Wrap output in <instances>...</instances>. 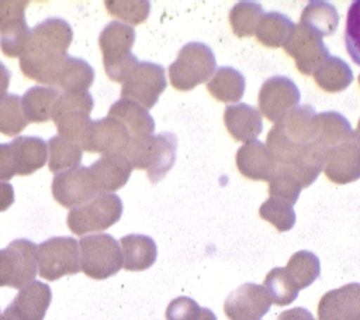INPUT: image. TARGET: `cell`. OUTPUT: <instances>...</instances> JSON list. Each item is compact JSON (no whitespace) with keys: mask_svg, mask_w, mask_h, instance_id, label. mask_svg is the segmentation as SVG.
I'll use <instances>...</instances> for the list:
<instances>
[{"mask_svg":"<svg viewBox=\"0 0 360 320\" xmlns=\"http://www.w3.org/2000/svg\"><path fill=\"white\" fill-rule=\"evenodd\" d=\"M73 39L72 27L62 18H48L31 30L20 56L21 72L45 86H55Z\"/></svg>","mask_w":360,"mask_h":320,"instance_id":"6da1fadb","label":"cell"},{"mask_svg":"<svg viewBox=\"0 0 360 320\" xmlns=\"http://www.w3.org/2000/svg\"><path fill=\"white\" fill-rule=\"evenodd\" d=\"M316 135V111L302 104L287 111L270 128L266 147L278 165H290L300 159Z\"/></svg>","mask_w":360,"mask_h":320,"instance_id":"7a4b0ae2","label":"cell"},{"mask_svg":"<svg viewBox=\"0 0 360 320\" xmlns=\"http://www.w3.org/2000/svg\"><path fill=\"white\" fill-rule=\"evenodd\" d=\"M135 42V30L121 21L108 23L100 32L98 45L103 54V63L107 76L124 83L129 72L139 62L131 49Z\"/></svg>","mask_w":360,"mask_h":320,"instance_id":"3957f363","label":"cell"},{"mask_svg":"<svg viewBox=\"0 0 360 320\" xmlns=\"http://www.w3.org/2000/svg\"><path fill=\"white\" fill-rule=\"evenodd\" d=\"M217 61L212 49L204 42L193 41L181 47L169 66V79L174 89L188 92L207 82L215 72Z\"/></svg>","mask_w":360,"mask_h":320,"instance_id":"277c9868","label":"cell"},{"mask_svg":"<svg viewBox=\"0 0 360 320\" xmlns=\"http://www.w3.org/2000/svg\"><path fill=\"white\" fill-rule=\"evenodd\" d=\"M93 104V97L89 92L60 94L53 104L51 116L59 135L79 144L86 127L91 121Z\"/></svg>","mask_w":360,"mask_h":320,"instance_id":"5b68a950","label":"cell"},{"mask_svg":"<svg viewBox=\"0 0 360 320\" xmlns=\"http://www.w3.org/2000/svg\"><path fill=\"white\" fill-rule=\"evenodd\" d=\"M166 89L165 68L153 62H138L122 83L121 99L152 109Z\"/></svg>","mask_w":360,"mask_h":320,"instance_id":"8992f818","label":"cell"},{"mask_svg":"<svg viewBox=\"0 0 360 320\" xmlns=\"http://www.w3.org/2000/svg\"><path fill=\"white\" fill-rule=\"evenodd\" d=\"M122 213V202L114 193H98L82 206L75 207L68 223L75 233L103 230L118 221Z\"/></svg>","mask_w":360,"mask_h":320,"instance_id":"52a82bcc","label":"cell"},{"mask_svg":"<svg viewBox=\"0 0 360 320\" xmlns=\"http://www.w3.org/2000/svg\"><path fill=\"white\" fill-rule=\"evenodd\" d=\"M285 54L295 61V68L302 75H312L315 69L329 56L322 37L302 24H297L283 45Z\"/></svg>","mask_w":360,"mask_h":320,"instance_id":"ba28073f","label":"cell"},{"mask_svg":"<svg viewBox=\"0 0 360 320\" xmlns=\"http://www.w3.org/2000/svg\"><path fill=\"white\" fill-rule=\"evenodd\" d=\"M129 133L112 117L93 120L86 127L79 145L82 149L98 154H122L129 142Z\"/></svg>","mask_w":360,"mask_h":320,"instance_id":"9c48e42d","label":"cell"},{"mask_svg":"<svg viewBox=\"0 0 360 320\" xmlns=\"http://www.w3.org/2000/svg\"><path fill=\"white\" fill-rule=\"evenodd\" d=\"M28 1H0V48L10 58L21 56L31 28L25 23Z\"/></svg>","mask_w":360,"mask_h":320,"instance_id":"30bf717a","label":"cell"},{"mask_svg":"<svg viewBox=\"0 0 360 320\" xmlns=\"http://www.w3.org/2000/svg\"><path fill=\"white\" fill-rule=\"evenodd\" d=\"M301 93L297 85L287 76H271L262 85L257 96L260 113L276 123L287 111L297 107Z\"/></svg>","mask_w":360,"mask_h":320,"instance_id":"8fae6325","label":"cell"},{"mask_svg":"<svg viewBox=\"0 0 360 320\" xmlns=\"http://www.w3.org/2000/svg\"><path fill=\"white\" fill-rule=\"evenodd\" d=\"M270 306L271 299L266 288L246 282L226 296L224 312L229 320H260Z\"/></svg>","mask_w":360,"mask_h":320,"instance_id":"7c38bea8","label":"cell"},{"mask_svg":"<svg viewBox=\"0 0 360 320\" xmlns=\"http://www.w3.org/2000/svg\"><path fill=\"white\" fill-rule=\"evenodd\" d=\"M98 193L90 171L86 166L59 172L52 180V195L55 200L65 207L82 206Z\"/></svg>","mask_w":360,"mask_h":320,"instance_id":"4fadbf2b","label":"cell"},{"mask_svg":"<svg viewBox=\"0 0 360 320\" xmlns=\"http://www.w3.org/2000/svg\"><path fill=\"white\" fill-rule=\"evenodd\" d=\"M322 171L329 180L338 185H346L360 178V144L354 133L346 141L326 151Z\"/></svg>","mask_w":360,"mask_h":320,"instance_id":"5bb4252c","label":"cell"},{"mask_svg":"<svg viewBox=\"0 0 360 320\" xmlns=\"http://www.w3.org/2000/svg\"><path fill=\"white\" fill-rule=\"evenodd\" d=\"M84 251V272L96 278H105L121 268V254L117 241L110 235L89 237L82 241Z\"/></svg>","mask_w":360,"mask_h":320,"instance_id":"9a60e30c","label":"cell"},{"mask_svg":"<svg viewBox=\"0 0 360 320\" xmlns=\"http://www.w3.org/2000/svg\"><path fill=\"white\" fill-rule=\"evenodd\" d=\"M35 248L27 240H17L0 251V285L20 286L35 273Z\"/></svg>","mask_w":360,"mask_h":320,"instance_id":"2e32d148","label":"cell"},{"mask_svg":"<svg viewBox=\"0 0 360 320\" xmlns=\"http://www.w3.org/2000/svg\"><path fill=\"white\" fill-rule=\"evenodd\" d=\"M318 320H360V283L326 292L318 303Z\"/></svg>","mask_w":360,"mask_h":320,"instance_id":"e0dca14e","label":"cell"},{"mask_svg":"<svg viewBox=\"0 0 360 320\" xmlns=\"http://www.w3.org/2000/svg\"><path fill=\"white\" fill-rule=\"evenodd\" d=\"M238 171L252 180H270L278 164L264 142L255 140L245 142L236 152Z\"/></svg>","mask_w":360,"mask_h":320,"instance_id":"ac0fdd59","label":"cell"},{"mask_svg":"<svg viewBox=\"0 0 360 320\" xmlns=\"http://www.w3.org/2000/svg\"><path fill=\"white\" fill-rule=\"evenodd\" d=\"M89 171L100 193H112L128 182L132 166L124 154H105Z\"/></svg>","mask_w":360,"mask_h":320,"instance_id":"d6986e66","label":"cell"},{"mask_svg":"<svg viewBox=\"0 0 360 320\" xmlns=\"http://www.w3.org/2000/svg\"><path fill=\"white\" fill-rule=\"evenodd\" d=\"M41 273L55 279L63 273H73L76 266V242L72 238H52L41 245Z\"/></svg>","mask_w":360,"mask_h":320,"instance_id":"ffe728a7","label":"cell"},{"mask_svg":"<svg viewBox=\"0 0 360 320\" xmlns=\"http://www.w3.org/2000/svg\"><path fill=\"white\" fill-rule=\"evenodd\" d=\"M224 123L232 138L242 142L255 141L263 128L260 111L246 103L226 106Z\"/></svg>","mask_w":360,"mask_h":320,"instance_id":"44dd1931","label":"cell"},{"mask_svg":"<svg viewBox=\"0 0 360 320\" xmlns=\"http://www.w3.org/2000/svg\"><path fill=\"white\" fill-rule=\"evenodd\" d=\"M15 173L27 176L41 169L48 158L46 142L39 137H17L10 142Z\"/></svg>","mask_w":360,"mask_h":320,"instance_id":"7402d4cb","label":"cell"},{"mask_svg":"<svg viewBox=\"0 0 360 320\" xmlns=\"http://www.w3.org/2000/svg\"><path fill=\"white\" fill-rule=\"evenodd\" d=\"M108 117H112L122 123L131 137L153 135V117L145 107L129 99H120L118 101H115L108 110Z\"/></svg>","mask_w":360,"mask_h":320,"instance_id":"603a6c76","label":"cell"},{"mask_svg":"<svg viewBox=\"0 0 360 320\" xmlns=\"http://www.w3.org/2000/svg\"><path fill=\"white\" fill-rule=\"evenodd\" d=\"M349 120L338 111H323L316 114V135L314 144L326 154V151L353 135Z\"/></svg>","mask_w":360,"mask_h":320,"instance_id":"cb8c5ba5","label":"cell"},{"mask_svg":"<svg viewBox=\"0 0 360 320\" xmlns=\"http://www.w3.org/2000/svg\"><path fill=\"white\" fill-rule=\"evenodd\" d=\"M245 76L231 66H221L207 83V90L219 101L236 103L245 93Z\"/></svg>","mask_w":360,"mask_h":320,"instance_id":"d4e9b609","label":"cell"},{"mask_svg":"<svg viewBox=\"0 0 360 320\" xmlns=\"http://www.w3.org/2000/svg\"><path fill=\"white\" fill-rule=\"evenodd\" d=\"M60 93L55 87L34 86L21 97L22 113L30 123H44L52 116V109Z\"/></svg>","mask_w":360,"mask_h":320,"instance_id":"484cf974","label":"cell"},{"mask_svg":"<svg viewBox=\"0 0 360 320\" xmlns=\"http://www.w3.org/2000/svg\"><path fill=\"white\" fill-rule=\"evenodd\" d=\"M121 244L124 250V265L128 271L146 269L156 261V244L148 235H125L121 238Z\"/></svg>","mask_w":360,"mask_h":320,"instance_id":"4316f807","label":"cell"},{"mask_svg":"<svg viewBox=\"0 0 360 320\" xmlns=\"http://www.w3.org/2000/svg\"><path fill=\"white\" fill-rule=\"evenodd\" d=\"M312 75L316 85L328 93L342 92L353 80L350 66L339 56H328Z\"/></svg>","mask_w":360,"mask_h":320,"instance_id":"83f0119b","label":"cell"},{"mask_svg":"<svg viewBox=\"0 0 360 320\" xmlns=\"http://www.w3.org/2000/svg\"><path fill=\"white\" fill-rule=\"evenodd\" d=\"M93 80L94 70L84 59L68 56L60 68L55 86L60 87L63 93L87 92Z\"/></svg>","mask_w":360,"mask_h":320,"instance_id":"f1b7e54d","label":"cell"},{"mask_svg":"<svg viewBox=\"0 0 360 320\" xmlns=\"http://www.w3.org/2000/svg\"><path fill=\"white\" fill-rule=\"evenodd\" d=\"M300 24L319 37L332 35L339 25V14L333 4L326 1H309L301 13Z\"/></svg>","mask_w":360,"mask_h":320,"instance_id":"f546056e","label":"cell"},{"mask_svg":"<svg viewBox=\"0 0 360 320\" xmlns=\"http://www.w3.org/2000/svg\"><path fill=\"white\" fill-rule=\"evenodd\" d=\"M294 27L295 24L287 16L278 11H270L262 17L255 35L262 45L278 48L285 44Z\"/></svg>","mask_w":360,"mask_h":320,"instance_id":"4dcf8cb0","label":"cell"},{"mask_svg":"<svg viewBox=\"0 0 360 320\" xmlns=\"http://www.w3.org/2000/svg\"><path fill=\"white\" fill-rule=\"evenodd\" d=\"M177 151V137L172 133H160L155 135V149L150 166L146 169L150 182L156 183L173 168Z\"/></svg>","mask_w":360,"mask_h":320,"instance_id":"1f68e13d","label":"cell"},{"mask_svg":"<svg viewBox=\"0 0 360 320\" xmlns=\"http://www.w3.org/2000/svg\"><path fill=\"white\" fill-rule=\"evenodd\" d=\"M46 147L49 155V171L55 175L77 168L82 162L83 149L75 141H70L60 135H55L48 141Z\"/></svg>","mask_w":360,"mask_h":320,"instance_id":"d6a6232c","label":"cell"},{"mask_svg":"<svg viewBox=\"0 0 360 320\" xmlns=\"http://www.w3.org/2000/svg\"><path fill=\"white\" fill-rule=\"evenodd\" d=\"M291 283L298 289H304L315 282L321 273L318 257L311 251H298L292 254L284 268Z\"/></svg>","mask_w":360,"mask_h":320,"instance_id":"836d02e7","label":"cell"},{"mask_svg":"<svg viewBox=\"0 0 360 320\" xmlns=\"http://www.w3.org/2000/svg\"><path fill=\"white\" fill-rule=\"evenodd\" d=\"M264 16L263 8L255 1H239L229 11V23L236 37H252Z\"/></svg>","mask_w":360,"mask_h":320,"instance_id":"e575fe53","label":"cell"},{"mask_svg":"<svg viewBox=\"0 0 360 320\" xmlns=\"http://www.w3.org/2000/svg\"><path fill=\"white\" fill-rule=\"evenodd\" d=\"M263 286L266 288L271 303L277 306H287L298 296V289L288 279L284 268H273L264 278Z\"/></svg>","mask_w":360,"mask_h":320,"instance_id":"d590c367","label":"cell"},{"mask_svg":"<svg viewBox=\"0 0 360 320\" xmlns=\"http://www.w3.org/2000/svg\"><path fill=\"white\" fill-rule=\"evenodd\" d=\"M27 124L28 121L22 113L21 97L18 94H6L0 99V133L17 135Z\"/></svg>","mask_w":360,"mask_h":320,"instance_id":"8d00e7d4","label":"cell"},{"mask_svg":"<svg viewBox=\"0 0 360 320\" xmlns=\"http://www.w3.org/2000/svg\"><path fill=\"white\" fill-rule=\"evenodd\" d=\"M259 214L263 220L273 224L278 231H288L295 224V211L291 204L280 199L269 197L262 203Z\"/></svg>","mask_w":360,"mask_h":320,"instance_id":"74e56055","label":"cell"},{"mask_svg":"<svg viewBox=\"0 0 360 320\" xmlns=\"http://www.w3.org/2000/svg\"><path fill=\"white\" fill-rule=\"evenodd\" d=\"M107 11L122 20L124 24L128 23L131 25H138L143 23L150 11V3L145 0H136V1H105Z\"/></svg>","mask_w":360,"mask_h":320,"instance_id":"f35d334b","label":"cell"},{"mask_svg":"<svg viewBox=\"0 0 360 320\" xmlns=\"http://www.w3.org/2000/svg\"><path fill=\"white\" fill-rule=\"evenodd\" d=\"M345 47L350 58L360 66V0L350 4L345 28Z\"/></svg>","mask_w":360,"mask_h":320,"instance_id":"ab89813d","label":"cell"},{"mask_svg":"<svg viewBox=\"0 0 360 320\" xmlns=\"http://www.w3.org/2000/svg\"><path fill=\"white\" fill-rule=\"evenodd\" d=\"M200 304L187 296L173 299L166 309V320H200Z\"/></svg>","mask_w":360,"mask_h":320,"instance_id":"60d3db41","label":"cell"},{"mask_svg":"<svg viewBox=\"0 0 360 320\" xmlns=\"http://www.w3.org/2000/svg\"><path fill=\"white\" fill-rule=\"evenodd\" d=\"M15 173V166L13 161V154H11V147L8 144H0V180L7 182L11 178H14Z\"/></svg>","mask_w":360,"mask_h":320,"instance_id":"b9f144b4","label":"cell"},{"mask_svg":"<svg viewBox=\"0 0 360 320\" xmlns=\"http://www.w3.org/2000/svg\"><path fill=\"white\" fill-rule=\"evenodd\" d=\"M277 320H315L309 310L304 307H292L278 314Z\"/></svg>","mask_w":360,"mask_h":320,"instance_id":"7bdbcfd3","label":"cell"},{"mask_svg":"<svg viewBox=\"0 0 360 320\" xmlns=\"http://www.w3.org/2000/svg\"><path fill=\"white\" fill-rule=\"evenodd\" d=\"M14 202V189L10 183L0 180V211L6 210Z\"/></svg>","mask_w":360,"mask_h":320,"instance_id":"ee69618b","label":"cell"},{"mask_svg":"<svg viewBox=\"0 0 360 320\" xmlns=\"http://www.w3.org/2000/svg\"><path fill=\"white\" fill-rule=\"evenodd\" d=\"M10 85V70L0 62V99H3L7 93Z\"/></svg>","mask_w":360,"mask_h":320,"instance_id":"f6af8a7d","label":"cell"},{"mask_svg":"<svg viewBox=\"0 0 360 320\" xmlns=\"http://www.w3.org/2000/svg\"><path fill=\"white\" fill-rule=\"evenodd\" d=\"M200 320H217V316L210 309H201V317Z\"/></svg>","mask_w":360,"mask_h":320,"instance_id":"bcb514c9","label":"cell"},{"mask_svg":"<svg viewBox=\"0 0 360 320\" xmlns=\"http://www.w3.org/2000/svg\"><path fill=\"white\" fill-rule=\"evenodd\" d=\"M354 135H356V138H357V141H359V144H360V120H359V123H357V128H356V131H354Z\"/></svg>","mask_w":360,"mask_h":320,"instance_id":"7dc6e473","label":"cell"},{"mask_svg":"<svg viewBox=\"0 0 360 320\" xmlns=\"http://www.w3.org/2000/svg\"><path fill=\"white\" fill-rule=\"evenodd\" d=\"M359 85H360V76H359Z\"/></svg>","mask_w":360,"mask_h":320,"instance_id":"c3c4849f","label":"cell"}]
</instances>
